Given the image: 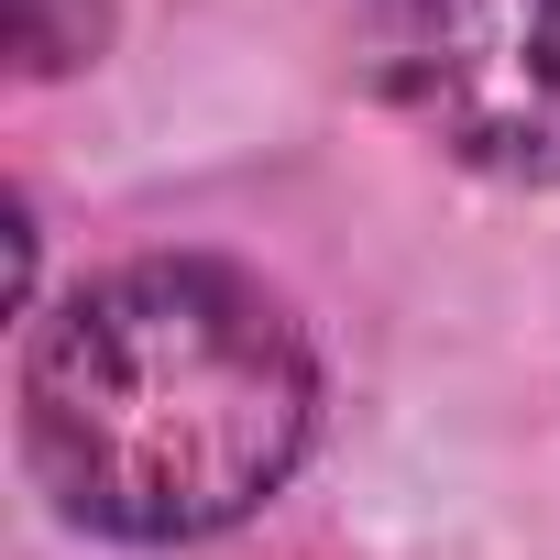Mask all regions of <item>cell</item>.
Wrapping results in <instances>:
<instances>
[{
    "mask_svg": "<svg viewBox=\"0 0 560 560\" xmlns=\"http://www.w3.org/2000/svg\"><path fill=\"white\" fill-rule=\"evenodd\" d=\"M319 363L287 298L209 253H143L34 330L23 451L45 494L132 549L220 538L308 462Z\"/></svg>",
    "mask_w": 560,
    "mask_h": 560,
    "instance_id": "1",
    "label": "cell"
},
{
    "mask_svg": "<svg viewBox=\"0 0 560 560\" xmlns=\"http://www.w3.org/2000/svg\"><path fill=\"white\" fill-rule=\"evenodd\" d=\"M374 89L462 165L560 187V0H363Z\"/></svg>",
    "mask_w": 560,
    "mask_h": 560,
    "instance_id": "2",
    "label": "cell"
}]
</instances>
